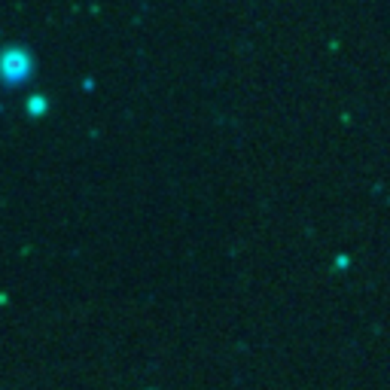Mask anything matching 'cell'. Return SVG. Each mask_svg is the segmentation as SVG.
Here are the masks:
<instances>
[{
	"label": "cell",
	"instance_id": "obj_1",
	"mask_svg": "<svg viewBox=\"0 0 390 390\" xmlns=\"http://www.w3.org/2000/svg\"><path fill=\"white\" fill-rule=\"evenodd\" d=\"M0 70H3L6 80H22L24 73H28V58H24L22 52L3 55V61H0Z\"/></svg>",
	"mask_w": 390,
	"mask_h": 390
}]
</instances>
